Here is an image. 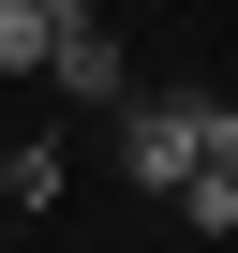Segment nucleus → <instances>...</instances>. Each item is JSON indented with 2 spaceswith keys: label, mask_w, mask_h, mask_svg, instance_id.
Returning <instances> with one entry per match:
<instances>
[{
  "label": "nucleus",
  "mask_w": 238,
  "mask_h": 253,
  "mask_svg": "<svg viewBox=\"0 0 238 253\" xmlns=\"http://www.w3.org/2000/svg\"><path fill=\"white\" fill-rule=\"evenodd\" d=\"M208 119H223V89H149V104H119V179L179 209L194 164H208Z\"/></svg>",
  "instance_id": "f257e3e1"
},
{
  "label": "nucleus",
  "mask_w": 238,
  "mask_h": 253,
  "mask_svg": "<svg viewBox=\"0 0 238 253\" xmlns=\"http://www.w3.org/2000/svg\"><path fill=\"white\" fill-rule=\"evenodd\" d=\"M45 89H60V104H104V119H119V104H134V75H119V30H104V15H89V30H60Z\"/></svg>",
  "instance_id": "f03ea898"
},
{
  "label": "nucleus",
  "mask_w": 238,
  "mask_h": 253,
  "mask_svg": "<svg viewBox=\"0 0 238 253\" xmlns=\"http://www.w3.org/2000/svg\"><path fill=\"white\" fill-rule=\"evenodd\" d=\"M179 223H194V238H238V104L208 119V164H194V194H179Z\"/></svg>",
  "instance_id": "7ed1b4c3"
},
{
  "label": "nucleus",
  "mask_w": 238,
  "mask_h": 253,
  "mask_svg": "<svg viewBox=\"0 0 238 253\" xmlns=\"http://www.w3.org/2000/svg\"><path fill=\"white\" fill-rule=\"evenodd\" d=\"M60 60V15H45V0H0V75H45Z\"/></svg>",
  "instance_id": "20e7f679"
},
{
  "label": "nucleus",
  "mask_w": 238,
  "mask_h": 253,
  "mask_svg": "<svg viewBox=\"0 0 238 253\" xmlns=\"http://www.w3.org/2000/svg\"><path fill=\"white\" fill-rule=\"evenodd\" d=\"M45 15H60V30H89V15H104V0H45Z\"/></svg>",
  "instance_id": "39448f33"
}]
</instances>
